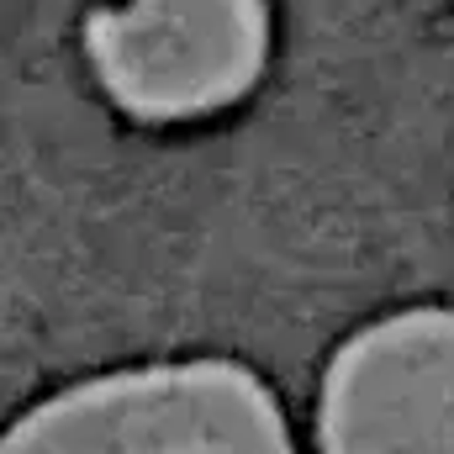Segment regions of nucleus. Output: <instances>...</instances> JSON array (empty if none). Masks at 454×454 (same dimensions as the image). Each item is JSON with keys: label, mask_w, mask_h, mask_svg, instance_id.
Masks as SVG:
<instances>
[{"label": "nucleus", "mask_w": 454, "mask_h": 454, "mask_svg": "<svg viewBox=\"0 0 454 454\" xmlns=\"http://www.w3.org/2000/svg\"><path fill=\"white\" fill-rule=\"evenodd\" d=\"M0 454H296L259 375L185 359L80 380L32 407Z\"/></svg>", "instance_id": "f257e3e1"}, {"label": "nucleus", "mask_w": 454, "mask_h": 454, "mask_svg": "<svg viewBox=\"0 0 454 454\" xmlns=\"http://www.w3.org/2000/svg\"><path fill=\"white\" fill-rule=\"evenodd\" d=\"M270 48L264 0H132L90 21V59L132 116H201L238 101Z\"/></svg>", "instance_id": "f03ea898"}, {"label": "nucleus", "mask_w": 454, "mask_h": 454, "mask_svg": "<svg viewBox=\"0 0 454 454\" xmlns=\"http://www.w3.org/2000/svg\"><path fill=\"white\" fill-rule=\"evenodd\" d=\"M323 454H454V312H396L343 343L323 380Z\"/></svg>", "instance_id": "7ed1b4c3"}]
</instances>
